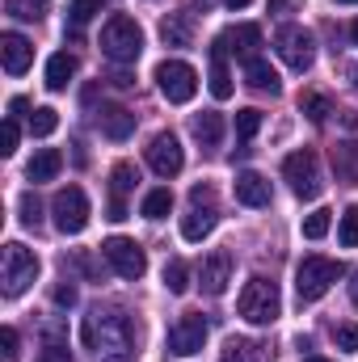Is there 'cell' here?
I'll use <instances>...</instances> for the list:
<instances>
[{
  "label": "cell",
  "mask_w": 358,
  "mask_h": 362,
  "mask_svg": "<svg viewBox=\"0 0 358 362\" xmlns=\"http://www.w3.org/2000/svg\"><path fill=\"white\" fill-rule=\"evenodd\" d=\"M34 278H38V257H34L25 245L8 240L4 253H0V282H4V295H8V299L25 295V291L34 286Z\"/></svg>",
  "instance_id": "obj_3"
},
{
  "label": "cell",
  "mask_w": 358,
  "mask_h": 362,
  "mask_svg": "<svg viewBox=\"0 0 358 362\" xmlns=\"http://www.w3.org/2000/svg\"><path fill=\"white\" fill-rule=\"evenodd\" d=\"M337 278H342V262L321 257V253L304 257V262H299V270H295V295H299V303H316V299L337 282Z\"/></svg>",
  "instance_id": "obj_4"
},
{
  "label": "cell",
  "mask_w": 358,
  "mask_h": 362,
  "mask_svg": "<svg viewBox=\"0 0 358 362\" xmlns=\"http://www.w3.org/2000/svg\"><path fill=\"white\" fill-rule=\"evenodd\" d=\"M337 4H358V0H337Z\"/></svg>",
  "instance_id": "obj_51"
},
{
  "label": "cell",
  "mask_w": 358,
  "mask_h": 362,
  "mask_svg": "<svg viewBox=\"0 0 358 362\" xmlns=\"http://www.w3.org/2000/svg\"><path fill=\"white\" fill-rule=\"evenodd\" d=\"M329 223H333V211L321 206V211H312V215L304 219V236H308V240H321V236L329 232Z\"/></svg>",
  "instance_id": "obj_34"
},
{
  "label": "cell",
  "mask_w": 358,
  "mask_h": 362,
  "mask_svg": "<svg viewBox=\"0 0 358 362\" xmlns=\"http://www.w3.org/2000/svg\"><path fill=\"white\" fill-rule=\"evenodd\" d=\"M110 85H114V89H131V85H135V81H131V76H127V72H114V76H110Z\"/></svg>",
  "instance_id": "obj_45"
},
{
  "label": "cell",
  "mask_w": 358,
  "mask_h": 362,
  "mask_svg": "<svg viewBox=\"0 0 358 362\" xmlns=\"http://www.w3.org/2000/svg\"><path fill=\"white\" fill-rule=\"evenodd\" d=\"M304 362H329V358H321V354H308V358H304Z\"/></svg>",
  "instance_id": "obj_49"
},
{
  "label": "cell",
  "mask_w": 358,
  "mask_h": 362,
  "mask_svg": "<svg viewBox=\"0 0 358 362\" xmlns=\"http://www.w3.org/2000/svg\"><path fill=\"white\" fill-rule=\"evenodd\" d=\"M274 47H278V55H282V64L291 72H308L312 59H316V42H312V34L304 25H282L274 34Z\"/></svg>",
  "instance_id": "obj_9"
},
{
  "label": "cell",
  "mask_w": 358,
  "mask_h": 362,
  "mask_svg": "<svg viewBox=\"0 0 358 362\" xmlns=\"http://www.w3.org/2000/svg\"><path fill=\"white\" fill-rule=\"evenodd\" d=\"M337 240H342L346 249H358V206H346V215H342V223H337Z\"/></svg>",
  "instance_id": "obj_32"
},
{
  "label": "cell",
  "mask_w": 358,
  "mask_h": 362,
  "mask_svg": "<svg viewBox=\"0 0 358 362\" xmlns=\"http://www.w3.org/2000/svg\"><path fill=\"white\" fill-rule=\"evenodd\" d=\"M81 341L97 350V358L101 362H131L139 350V325L127 316V312H118V308H89V316H85V329H81Z\"/></svg>",
  "instance_id": "obj_1"
},
{
  "label": "cell",
  "mask_w": 358,
  "mask_h": 362,
  "mask_svg": "<svg viewBox=\"0 0 358 362\" xmlns=\"http://www.w3.org/2000/svg\"><path fill=\"white\" fill-rule=\"evenodd\" d=\"M350 299H354V308H358V274H354V282H350Z\"/></svg>",
  "instance_id": "obj_46"
},
{
  "label": "cell",
  "mask_w": 358,
  "mask_h": 362,
  "mask_svg": "<svg viewBox=\"0 0 358 362\" xmlns=\"http://www.w3.org/2000/svg\"><path fill=\"white\" fill-rule=\"evenodd\" d=\"M55 127H59V114H55L51 105H38V110L30 114V135L47 139V135H55Z\"/></svg>",
  "instance_id": "obj_29"
},
{
  "label": "cell",
  "mask_w": 358,
  "mask_h": 362,
  "mask_svg": "<svg viewBox=\"0 0 358 362\" xmlns=\"http://www.w3.org/2000/svg\"><path fill=\"white\" fill-rule=\"evenodd\" d=\"M34 362H72V354H68V346L64 341H55V333H51V341L38 350V358Z\"/></svg>",
  "instance_id": "obj_38"
},
{
  "label": "cell",
  "mask_w": 358,
  "mask_h": 362,
  "mask_svg": "<svg viewBox=\"0 0 358 362\" xmlns=\"http://www.w3.org/2000/svg\"><path fill=\"white\" fill-rule=\"evenodd\" d=\"M0 152H4V156H13V152H17V118H8V122H4V148H0Z\"/></svg>",
  "instance_id": "obj_42"
},
{
  "label": "cell",
  "mask_w": 358,
  "mask_h": 362,
  "mask_svg": "<svg viewBox=\"0 0 358 362\" xmlns=\"http://www.w3.org/2000/svg\"><path fill=\"white\" fill-rule=\"evenodd\" d=\"M17 206H21V223H25V228H38V223H42V202L34 198V189H25Z\"/></svg>",
  "instance_id": "obj_35"
},
{
  "label": "cell",
  "mask_w": 358,
  "mask_h": 362,
  "mask_svg": "<svg viewBox=\"0 0 358 362\" xmlns=\"http://www.w3.org/2000/svg\"><path fill=\"white\" fill-rule=\"evenodd\" d=\"M165 291L169 295H185L190 291V266L185 262H169L165 266Z\"/></svg>",
  "instance_id": "obj_30"
},
{
  "label": "cell",
  "mask_w": 358,
  "mask_h": 362,
  "mask_svg": "<svg viewBox=\"0 0 358 362\" xmlns=\"http://www.w3.org/2000/svg\"><path fill=\"white\" fill-rule=\"evenodd\" d=\"M110 219H127V202L122 198H110Z\"/></svg>",
  "instance_id": "obj_44"
},
{
  "label": "cell",
  "mask_w": 358,
  "mask_h": 362,
  "mask_svg": "<svg viewBox=\"0 0 358 362\" xmlns=\"http://www.w3.org/2000/svg\"><path fill=\"white\" fill-rule=\"evenodd\" d=\"M135 181H139V169H135L131 160H122V165H114V173H110V189H114V198H122V194H131V189H135Z\"/></svg>",
  "instance_id": "obj_28"
},
{
  "label": "cell",
  "mask_w": 358,
  "mask_h": 362,
  "mask_svg": "<svg viewBox=\"0 0 358 362\" xmlns=\"http://www.w3.org/2000/svg\"><path fill=\"white\" fill-rule=\"evenodd\" d=\"M258 131H262V110H253V105L249 110H236V135L241 139H253Z\"/></svg>",
  "instance_id": "obj_33"
},
{
  "label": "cell",
  "mask_w": 358,
  "mask_h": 362,
  "mask_svg": "<svg viewBox=\"0 0 358 362\" xmlns=\"http://www.w3.org/2000/svg\"><path fill=\"white\" fill-rule=\"evenodd\" d=\"M215 223H219L215 206H211V202H207V206H202V202H194V206H190V215L181 219V236H185L190 245H198V240H207V236L215 232Z\"/></svg>",
  "instance_id": "obj_15"
},
{
  "label": "cell",
  "mask_w": 358,
  "mask_h": 362,
  "mask_svg": "<svg viewBox=\"0 0 358 362\" xmlns=\"http://www.w3.org/2000/svg\"><path fill=\"white\" fill-rule=\"evenodd\" d=\"M202 341H207V320H202V312H185L178 325L169 329L165 350H169V354H178V358H190V354H198V350H202Z\"/></svg>",
  "instance_id": "obj_12"
},
{
  "label": "cell",
  "mask_w": 358,
  "mask_h": 362,
  "mask_svg": "<svg viewBox=\"0 0 358 362\" xmlns=\"http://www.w3.org/2000/svg\"><path fill=\"white\" fill-rule=\"evenodd\" d=\"M59 169H64L59 148H38V152H34V160L25 165V177L38 185V181H55V177H59Z\"/></svg>",
  "instance_id": "obj_19"
},
{
  "label": "cell",
  "mask_w": 358,
  "mask_h": 362,
  "mask_svg": "<svg viewBox=\"0 0 358 362\" xmlns=\"http://www.w3.org/2000/svg\"><path fill=\"white\" fill-rule=\"evenodd\" d=\"M219 42H224L228 51H236V55L253 59V55H258V47H262V30H258V25H232V30H224V34H219Z\"/></svg>",
  "instance_id": "obj_18"
},
{
  "label": "cell",
  "mask_w": 358,
  "mask_h": 362,
  "mask_svg": "<svg viewBox=\"0 0 358 362\" xmlns=\"http://www.w3.org/2000/svg\"><path fill=\"white\" fill-rule=\"evenodd\" d=\"M51 299H55V308H72V303H76V286H72V282H59V286L51 291Z\"/></svg>",
  "instance_id": "obj_39"
},
{
  "label": "cell",
  "mask_w": 358,
  "mask_h": 362,
  "mask_svg": "<svg viewBox=\"0 0 358 362\" xmlns=\"http://www.w3.org/2000/svg\"><path fill=\"white\" fill-rule=\"evenodd\" d=\"M228 282H232V253L219 249V253H211V257L198 266V286H202L207 295H224Z\"/></svg>",
  "instance_id": "obj_13"
},
{
  "label": "cell",
  "mask_w": 358,
  "mask_h": 362,
  "mask_svg": "<svg viewBox=\"0 0 358 362\" xmlns=\"http://www.w3.org/2000/svg\"><path fill=\"white\" fill-rule=\"evenodd\" d=\"M0 59H4V72H8V76H21V72L34 64V47H30L21 34H4V38H0Z\"/></svg>",
  "instance_id": "obj_14"
},
{
  "label": "cell",
  "mask_w": 358,
  "mask_h": 362,
  "mask_svg": "<svg viewBox=\"0 0 358 362\" xmlns=\"http://www.w3.org/2000/svg\"><path fill=\"white\" fill-rule=\"evenodd\" d=\"M245 85H249V89H258V93H270V97H274V93L282 89V85H278V72L270 68V64L262 59V55L245 59Z\"/></svg>",
  "instance_id": "obj_20"
},
{
  "label": "cell",
  "mask_w": 358,
  "mask_h": 362,
  "mask_svg": "<svg viewBox=\"0 0 358 362\" xmlns=\"http://www.w3.org/2000/svg\"><path fill=\"white\" fill-rule=\"evenodd\" d=\"M4 8H8L17 21H38V17H42L38 0H4Z\"/></svg>",
  "instance_id": "obj_36"
},
{
  "label": "cell",
  "mask_w": 358,
  "mask_h": 362,
  "mask_svg": "<svg viewBox=\"0 0 358 362\" xmlns=\"http://www.w3.org/2000/svg\"><path fill=\"white\" fill-rule=\"evenodd\" d=\"M144 156H148V169L156 177H178L181 169H185V152H181L178 135H169V131L152 135V144L144 148Z\"/></svg>",
  "instance_id": "obj_11"
},
{
  "label": "cell",
  "mask_w": 358,
  "mask_h": 362,
  "mask_svg": "<svg viewBox=\"0 0 358 362\" xmlns=\"http://www.w3.org/2000/svg\"><path fill=\"white\" fill-rule=\"evenodd\" d=\"M299 110L308 114V122H316V127H321V122H325V118L333 114V101H329L325 93H304V101H299Z\"/></svg>",
  "instance_id": "obj_27"
},
{
  "label": "cell",
  "mask_w": 358,
  "mask_h": 362,
  "mask_svg": "<svg viewBox=\"0 0 358 362\" xmlns=\"http://www.w3.org/2000/svg\"><path fill=\"white\" fill-rule=\"evenodd\" d=\"M350 81H354V85H358V64H354V68H350Z\"/></svg>",
  "instance_id": "obj_50"
},
{
  "label": "cell",
  "mask_w": 358,
  "mask_h": 362,
  "mask_svg": "<svg viewBox=\"0 0 358 362\" xmlns=\"http://www.w3.org/2000/svg\"><path fill=\"white\" fill-rule=\"evenodd\" d=\"M236 202H245V206H270V181L262 173H241L236 177Z\"/></svg>",
  "instance_id": "obj_21"
},
{
  "label": "cell",
  "mask_w": 358,
  "mask_h": 362,
  "mask_svg": "<svg viewBox=\"0 0 358 362\" xmlns=\"http://www.w3.org/2000/svg\"><path fill=\"white\" fill-rule=\"evenodd\" d=\"M219 362H258V346H253V341H245V337H232V341L224 346Z\"/></svg>",
  "instance_id": "obj_31"
},
{
  "label": "cell",
  "mask_w": 358,
  "mask_h": 362,
  "mask_svg": "<svg viewBox=\"0 0 358 362\" xmlns=\"http://www.w3.org/2000/svg\"><path fill=\"white\" fill-rule=\"evenodd\" d=\"M169 211H173V194H169L165 185H161V189H148L144 202H139V215H144V219H165Z\"/></svg>",
  "instance_id": "obj_25"
},
{
  "label": "cell",
  "mask_w": 358,
  "mask_h": 362,
  "mask_svg": "<svg viewBox=\"0 0 358 362\" xmlns=\"http://www.w3.org/2000/svg\"><path fill=\"white\" fill-rule=\"evenodd\" d=\"M97 8H101L97 0H72V4H68V17H72V25H85V21L97 17Z\"/></svg>",
  "instance_id": "obj_37"
},
{
  "label": "cell",
  "mask_w": 358,
  "mask_h": 362,
  "mask_svg": "<svg viewBox=\"0 0 358 362\" xmlns=\"http://www.w3.org/2000/svg\"><path fill=\"white\" fill-rule=\"evenodd\" d=\"M25 110H30L25 97H13V101H8V118H17V114H25Z\"/></svg>",
  "instance_id": "obj_43"
},
{
  "label": "cell",
  "mask_w": 358,
  "mask_h": 362,
  "mask_svg": "<svg viewBox=\"0 0 358 362\" xmlns=\"http://www.w3.org/2000/svg\"><path fill=\"white\" fill-rule=\"evenodd\" d=\"M333 169H337V181L358 185V144H337L333 148Z\"/></svg>",
  "instance_id": "obj_24"
},
{
  "label": "cell",
  "mask_w": 358,
  "mask_h": 362,
  "mask_svg": "<svg viewBox=\"0 0 358 362\" xmlns=\"http://www.w3.org/2000/svg\"><path fill=\"white\" fill-rule=\"evenodd\" d=\"M161 38L169 47H190V21H185V13H173V17L161 21Z\"/></svg>",
  "instance_id": "obj_26"
},
{
  "label": "cell",
  "mask_w": 358,
  "mask_h": 362,
  "mask_svg": "<svg viewBox=\"0 0 358 362\" xmlns=\"http://www.w3.org/2000/svg\"><path fill=\"white\" fill-rule=\"evenodd\" d=\"M350 38H354V47H358V17L350 21Z\"/></svg>",
  "instance_id": "obj_48"
},
{
  "label": "cell",
  "mask_w": 358,
  "mask_h": 362,
  "mask_svg": "<svg viewBox=\"0 0 358 362\" xmlns=\"http://www.w3.org/2000/svg\"><path fill=\"white\" fill-rule=\"evenodd\" d=\"M337 346L342 350H358V325H337Z\"/></svg>",
  "instance_id": "obj_40"
},
{
  "label": "cell",
  "mask_w": 358,
  "mask_h": 362,
  "mask_svg": "<svg viewBox=\"0 0 358 362\" xmlns=\"http://www.w3.org/2000/svg\"><path fill=\"white\" fill-rule=\"evenodd\" d=\"M282 177L291 181V189H295V198H321V189H325V181H321V160H316V152L312 148H299V152H291L287 160H282Z\"/></svg>",
  "instance_id": "obj_6"
},
{
  "label": "cell",
  "mask_w": 358,
  "mask_h": 362,
  "mask_svg": "<svg viewBox=\"0 0 358 362\" xmlns=\"http://www.w3.org/2000/svg\"><path fill=\"white\" fill-rule=\"evenodd\" d=\"M236 308H241V316H245L249 325H274L278 312H282L278 286H274L270 278H249L245 291H241V299H236Z\"/></svg>",
  "instance_id": "obj_5"
},
{
  "label": "cell",
  "mask_w": 358,
  "mask_h": 362,
  "mask_svg": "<svg viewBox=\"0 0 358 362\" xmlns=\"http://www.w3.org/2000/svg\"><path fill=\"white\" fill-rule=\"evenodd\" d=\"M224 4H228V8H245L249 0H224Z\"/></svg>",
  "instance_id": "obj_47"
},
{
  "label": "cell",
  "mask_w": 358,
  "mask_h": 362,
  "mask_svg": "<svg viewBox=\"0 0 358 362\" xmlns=\"http://www.w3.org/2000/svg\"><path fill=\"white\" fill-rule=\"evenodd\" d=\"M144 51V30L135 25V17L127 13H114L105 25H101V55L110 64H135Z\"/></svg>",
  "instance_id": "obj_2"
},
{
  "label": "cell",
  "mask_w": 358,
  "mask_h": 362,
  "mask_svg": "<svg viewBox=\"0 0 358 362\" xmlns=\"http://www.w3.org/2000/svg\"><path fill=\"white\" fill-rule=\"evenodd\" d=\"M72 76H76V55L55 51V55L47 59V89H51V93H64Z\"/></svg>",
  "instance_id": "obj_22"
},
{
  "label": "cell",
  "mask_w": 358,
  "mask_h": 362,
  "mask_svg": "<svg viewBox=\"0 0 358 362\" xmlns=\"http://www.w3.org/2000/svg\"><path fill=\"white\" fill-rule=\"evenodd\" d=\"M101 135L105 139H131V131H135V114L127 110V105H101Z\"/></svg>",
  "instance_id": "obj_17"
},
{
  "label": "cell",
  "mask_w": 358,
  "mask_h": 362,
  "mask_svg": "<svg viewBox=\"0 0 358 362\" xmlns=\"http://www.w3.org/2000/svg\"><path fill=\"white\" fill-rule=\"evenodd\" d=\"M190 131H194V139H198L202 148H215V144L224 139V118H219L215 110H207V114H198V118L190 122Z\"/></svg>",
  "instance_id": "obj_23"
},
{
  "label": "cell",
  "mask_w": 358,
  "mask_h": 362,
  "mask_svg": "<svg viewBox=\"0 0 358 362\" xmlns=\"http://www.w3.org/2000/svg\"><path fill=\"white\" fill-rule=\"evenodd\" d=\"M51 215H55V228L64 232V236H76V232H85L89 228V194L81 189V185H68V189H59L55 198H51Z\"/></svg>",
  "instance_id": "obj_7"
},
{
  "label": "cell",
  "mask_w": 358,
  "mask_h": 362,
  "mask_svg": "<svg viewBox=\"0 0 358 362\" xmlns=\"http://www.w3.org/2000/svg\"><path fill=\"white\" fill-rule=\"evenodd\" d=\"M156 85H161V93H165L173 105H185V101H194V93H198V72H194L185 59H165V64L156 68Z\"/></svg>",
  "instance_id": "obj_10"
},
{
  "label": "cell",
  "mask_w": 358,
  "mask_h": 362,
  "mask_svg": "<svg viewBox=\"0 0 358 362\" xmlns=\"http://www.w3.org/2000/svg\"><path fill=\"white\" fill-rule=\"evenodd\" d=\"M0 346H4V362H17V329H4Z\"/></svg>",
  "instance_id": "obj_41"
},
{
  "label": "cell",
  "mask_w": 358,
  "mask_h": 362,
  "mask_svg": "<svg viewBox=\"0 0 358 362\" xmlns=\"http://www.w3.org/2000/svg\"><path fill=\"white\" fill-rule=\"evenodd\" d=\"M101 257L110 262V270L118 274V278H127V282H135V278L148 274V253L135 240H127V236H110L101 245Z\"/></svg>",
  "instance_id": "obj_8"
},
{
  "label": "cell",
  "mask_w": 358,
  "mask_h": 362,
  "mask_svg": "<svg viewBox=\"0 0 358 362\" xmlns=\"http://www.w3.org/2000/svg\"><path fill=\"white\" fill-rule=\"evenodd\" d=\"M232 89H236V85H232V72H228V47L215 38V42H211V97H215V101H228Z\"/></svg>",
  "instance_id": "obj_16"
}]
</instances>
